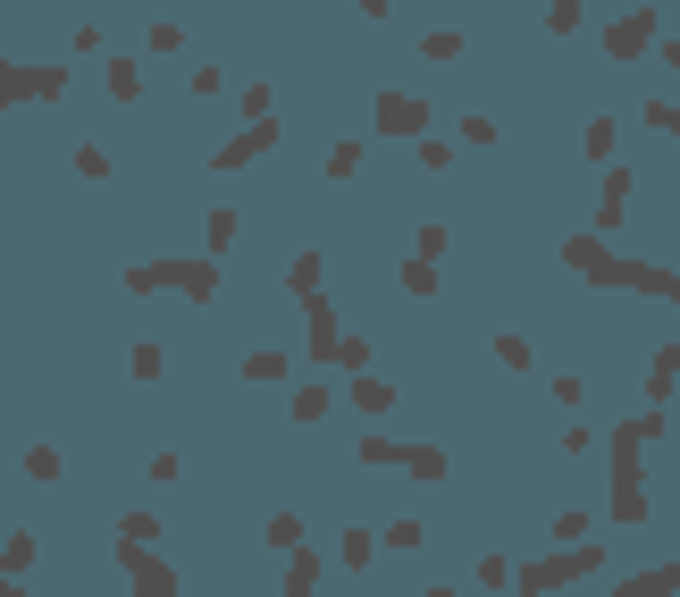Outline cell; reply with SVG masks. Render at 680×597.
Masks as SVG:
<instances>
[{
    "mask_svg": "<svg viewBox=\"0 0 680 597\" xmlns=\"http://www.w3.org/2000/svg\"><path fill=\"white\" fill-rule=\"evenodd\" d=\"M563 270H580L588 287H613V295H663V304H680V270L622 261V252H604L597 236H571V245H563Z\"/></svg>",
    "mask_w": 680,
    "mask_h": 597,
    "instance_id": "cell-1",
    "label": "cell"
},
{
    "mask_svg": "<svg viewBox=\"0 0 680 597\" xmlns=\"http://www.w3.org/2000/svg\"><path fill=\"white\" fill-rule=\"evenodd\" d=\"M127 295H193V304H210V295H219V261H202V252L134 261V270H127Z\"/></svg>",
    "mask_w": 680,
    "mask_h": 597,
    "instance_id": "cell-2",
    "label": "cell"
},
{
    "mask_svg": "<svg viewBox=\"0 0 680 597\" xmlns=\"http://www.w3.org/2000/svg\"><path fill=\"white\" fill-rule=\"evenodd\" d=\"M647 438H656V412L613 429V521H647V488H639V446Z\"/></svg>",
    "mask_w": 680,
    "mask_h": 597,
    "instance_id": "cell-3",
    "label": "cell"
},
{
    "mask_svg": "<svg viewBox=\"0 0 680 597\" xmlns=\"http://www.w3.org/2000/svg\"><path fill=\"white\" fill-rule=\"evenodd\" d=\"M597 547H554V556H538V564H521V573H512V589H521V597H547V589H571V580H588V573H597Z\"/></svg>",
    "mask_w": 680,
    "mask_h": 597,
    "instance_id": "cell-4",
    "label": "cell"
},
{
    "mask_svg": "<svg viewBox=\"0 0 680 597\" xmlns=\"http://www.w3.org/2000/svg\"><path fill=\"white\" fill-rule=\"evenodd\" d=\"M361 462H378V471H420V480H446V446H429V438H361Z\"/></svg>",
    "mask_w": 680,
    "mask_h": 597,
    "instance_id": "cell-5",
    "label": "cell"
},
{
    "mask_svg": "<svg viewBox=\"0 0 680 597\" xmlns=\"http://www.w3.org/2000/svg\"><path fill=\"white\" fill-rule=\"evenodd\" d=\"M68 93V68H18L0 59V101H59Z\"/></svg>",
    "mask_w": 680,
    "mask_h": 597,
    "instance_id": "cell-6",
    "label": "cell"
},
{
    "mask_svg": "<svg viewBox=\"0 0 680 597\" xmlns=\"http://www.w3.org/2000/svg\"><path fill=\"white\" fill-rule=\"evenodd\" d=\"M269 152H278V118H252L244 136L219 143V160H210V169H252V160H269Z\"/></svg>",
    "mask_w": 680,
    "mask_h": 597,
    "instance_id": "cell-7",
    "label": "cell"
},
{
    "mask_svg": "<svg viewBox=\"0 0 680 597\" xmlns=\"http://www.w3.org/2000/svg\"><path fill=\"white\" fill-rule=\"evenodd\" d=\"M604 51L613 59H647L656 51V9H622V18L604 26Z\"/></svg>",
    "mask_w": 680,
    "mask_h": 597,
    "instance_id": "cell-8",
    "label": "cell"
},
{
    "mask_svg": "<svg viewBox=\"0 0 680 597\" xmlns=\"http://www.w3.org/2000/svg\"><path fill=\"white\" fill-rule=\"evenodd\" d=\"M127 589L134 597H177V573L151 556V547H127Z\"/></svg>",
    "mask_w": 680,
    "mask_h": 597,
    "instance_id": "cell-9",
    "label": "cell"
},
{
    "mask_svg": "<svg viewBox=\"0 0 680 597\" xmlns=\"http://www.w3.org/2000/svg\"><path fill=\"white\" fill-rule=\"evenodd\" d=\"M429 127V101L412 93H378V136H420Z\"/></svg>",
    "mask_w": 680,
    "mask_h": 597,
    "instance_id": "cell-10",
    "label": "cell"
},
{
    "mask_svg": "<svg viewBox=\"0 0 680 597\" xmlns=\"http://www.w3.org/2000/svg\"><path fill=\"white\" fill-rule=\"evenodd\" d=\"M613 597H680V564H647V573L613 580Z\"/></svg>",
    "mask_w": 680,
    "mask_h": 597,
    "instance_id": "cell-11",
    "label": "cell"
},
{
    "mask_svg": "<svg viewBox=\"0 0 680 597\" xmlns=\"http://www.w3.org/2000/svg\"><path fill=\"white\" fill-rule=\"evenodd\" d=\"M622 202H630V169H604V186H597V219H604V236L622 228Z\"/></svg>",
    "mask_w": 680,
    "mask_h": 597,
    "instance_id": "cell-12",
    "label": "cell"
},
{
    "mask_svg": "<svg viewBox=\"0 0 680 597\" xmlns=\"http://www.w3.org/2000/svg\"><path fill=\"white\" fill-rule=\"evenodd\" d=\"M344 396H353L361 412H387V405H396V387H387V379H370V370H344Z\"/></svg>",
    "mask_w": 680,
    "mask_h": 597,
    "instance_id": "cell-13",
    "label": "cell"
},
{
    "mask_svg": "<svg viewBox=\"0 0 680 597\" xmlns=\"http://www.w3.org/2000/svg\"><path fill=\"white\" fill-rule=\"evenodd\" d=\"M286 370H294V362H286V346H252V354H244V379H252V387H278Z\"/></svg>",
    "mask_w": 680,
    "mask_h": 597,
    "instance_id": "cell-14",
    "label": "cell"
},
{
    "mask_svg": "<svg viewBox=\"0 0 680 597\" xmlns=\"http://www.w3.org/2000/svg\"><path fill=\"white\" fill-rule=\"evenodd\" d=\"M672 387H680V346H656V370H647V396L663 405Z\"/></svg>",
    "mask_w": 680,
    "mask_h": 597,
    "instance_id": "cell-15",
    "label": "cell"
},
{
    "mask_svg": "<svg viewBox=\"0 0 680 597\" xmlns=\"http://www.w3.org/2000/svg\"><path fill=\"white\" fill-rule=\"evenodd\" d=\"M328 405H337V387H320V379H311V387H294V421H302V429H311V421H328Z\"/></svg>",
    "mask_w": 680,
    "mask_h": 597,
    "instance_id": "cell-16",
    "label": "cell"
},
{
    "mask_svg": "<svg viewBox=\"0 0 680 597\" xmlns=\"http://www.w3.org/2000/svg\"><path fill=\"white\" fill-rule=\"evenodd\" d=\"M311 589H320V556L294 547V556H286V597H311Z\"/></svg>",
    "mask_w": 680,
    "mask_h": 597,
    "instance_id": "cell-17",
    "label": "cell"
},
{
    "mask_svg": "<svg viewBox=\"0 0 680 597\" xmlns=\"http://www.w3.org/2000/svg\"><path fill=\"white\" fill-rule=\"evenodd\" d=\"M320 270H328L320 252H294V270H286V287H294L302 304H311V295H320Z\"/></svg>",
    "mask_w": 680,
    "mask_h": 597,
    "instance_id": "cell-18",
    "label": "cell"
},
{
    "mask_svg": "<svg viewBox=\"0 0 680 597\" xmlns=\"http://www.w3.org/2000/svg\"><path fill=\"white\" fill-rule=\"evenodd\" d=\"M110 101H143V68L134 59H110Z\"/></svg>",
    "mask_w": 680,
    "mask_h": 597,
    "instance_id": "cell-19",
    "label": "cell"
},
{
    "mask_svg": "<svg viewBox=\"0 0 680 597\" xmlns=\"http://www.w3.org/2000/svg\"><path fill=\"white\" fill-rule=\"evenodd\" d=\"M269 547H278V556H294L302 547V514H269V530H261Z\"/></svg>",
    "mask_w": 680,
    "mask_h": 597,
    "instance_id": "cell-20",
    "label": "cell"
},
{
    "mask_svg": "<svg viewBox=\"0 0 680 597\" xmlns=\"http://www.w3.org/2000/svg\"><path fill=\"white\" fill-rule=\"evenodd\" d=\"M378 547H396V556H412V547H420V521H412V514H396L387 530H378Z\"/></svg>",
    "mask_w": 680,
    "mask_h": 597,
    "instance_id": "cell-21",
    "label": "cell"
},
{
    "mask_svg": "<svg viewBox=\"0 0 680 597\" xmlns=\"http://www.w3.org/2000/svg\"><path fill=\"white\" fill-rule=\"evenodd\" d=\"M186 84H193V101H219V93H227V68H219V59H202Z\"/></svg>",
    "mask_w": 680,
    "mask_h": 597,
    "instance_id": "cell-22",
    "label": "cell"
},
{
    "mask_svg": "<svg viewBox=\"0 0 680 597\" xmlns=\"http://www.w3.org/2000/svg\"><path fill=\"white\" fill-rule=\"evenodd\" d=\"M403 295H437V261H420V252H403Z\"/></svg>",
    "mask_w": 680,
    "mask_h": 597,
    "instance_id": "cell-23",
    "label": "cell"
},
{
    "mask_svg": "<svg viewBox=\"0 0 680 597\" xmlns=\"http://www.w3.org/2000/svg\"><path fill=\"white\" fill-rule=\"evenodd\" d=\"M580 143H588V160L604 169V160H613V118H588V136H580Z\"/></svg>",
    "mask_w": 680,
    "mask_h": 597,
    "instance_id": "cell-24",
    "label": "cell"
},
{
    "mask_svg": "<svg viewBox=\"0 0 680 597\" xmlns=\"http://www.w3.org/2000/svg\"><path fill=\"white\" fill-rule=\"evenodd\" d=\"M26 480H59V446H26Z\"/></svg>",
    "mask_w": 680,
    "mask_h": 597,
    "instance_id": "cell-25",
    "label": "cell"
},
{
    "mask_svg": "<svg viewBox=\"0 0 680 597\" xmlns=\"http://www.w3.org/2000/svg\"><path fill=\"white\" fill-rule=\"evenodd\" d=\"M26 564H34V539H26V530H18V539H9V547H0V573H9V580H18V573H26Z\"/></svg>",
    "mask_w": 680,
    "mask_h": 597,
    "instance_id": "cell-26",
    "label": "cell"
},
{
    "mask_svg": "<svg viewBox=\"0 0 680 597\" xmlns=\"http://www.w3.org/2000/svg\"><path fill=\"white\" fill-rule=\"evenodd\" d=\"M151 530H160V521H151V514H143V505H134V514H127V521H118V539H127V547H151Z\"/></svg>",
    "mask_w": 680,
    "mask_h": 597,
    "instance_id": "cell-27",
    "label": "cell"
},
{
    "mask_svg": "<svg viewBox=\"0 0 680 597\" xmlns=\"http://www.w3.org/2000/svg\"><path fill=\"white\" fill-rule=\"evenodd\" d=\"M420 51H429L437 68H453V59H462V34H420Z\"/></svg>",
    "mask_w": 680,
    "mask_h": 597,
    "instance_id": "cell-28",
    "label": "cell"
},
{
    "mask_svg": "<svg viewBox=\"0 0 680 597\" xmlns=\"http://www.w3.org/2000/svg\"><path fill=\"white\" fill-rule=\"evenodd\" d=\"M446 245H453L446 228H412V252H420V261H446Z\"/></svg>",
    "mask_w": 680,
    "mask_h": 597,
    "instance_id": "cell-29",
    "label": "cell"
},
{
    "mask_svg": "<svg viewBox=\"0 0 680 597\" xmlns=\"http://www.w3.org/2000/svg\"><path fill=\"white\" fill-rule=\"evenodd\" d=\"M353 169H361V143H353V136H344V143H337V152H328V177H337V186H344V177H353Z\"/></svg>",
    "mask_w": 680,
    "mask_h": 597,
    "instance_id": "cell-30",
    "label": "cell"
},
{
    "mask_svg": "<svg viewBox=\"0 0 680 597\" xmlns=\"http://www.w3.org/2000/svg\"><path fill=\"white\" fill-rule=\"evenodd\" d=\"M143 42H151V51H186V26H177V18H160Z\"/></svg>",
    "mask_w": 680,
    "mask_h": 597,
    "instance_id": "cell-31",
    "label": "cell"
},
{
    "mask_svg": "<svg viewBox=\"0 0 680 597\" xmlns=\"http://www.w3.org/2000/svg\"><path fill=\"white\" fill-rule=\"evenodd\" d=\"M647 127H656V136H680V101H647Z\"/></svg>",
    "mask_w": 680,
    "mask_h": 597,
    "instance_id": "cell-32",
    "label": "cell"
},
{
    "mask_svg": "<svg viewBox=\"0 0 680 597\" xmlns=\"http://www.w3.org/2000/svg\"><path fill=\"white\" fill-rule=\"evenodd\" d=\"M227 245H236V211H210V261H219Z\"/></svg>",
    "mask_w": 680,
    "mask_h": 597,
    "instance_id": "cell-33",
    "label": "cell"
},
{
    "mask_svg": "<svg viewBox=\"0 0 680 597\" xmlns=\"http://www.w3.org/2000/svg\"><path fill=\"white\" fill-rule=\"evenodd\" d=\"M76 177H93V186H101V177H110V152H101V143H84V152H76Z\"/></svg>",
    "mask_w": 680,
    "mask_h": 597,
    "instance_id": "cell-34",
    "label": "cell"
},
{
    "mask_svg": "<svg viewBox=\"0 0 680 597\" xmlns=\"http://www.w3.org/2000/svg\"><path fill=\"white\" fill-rule=\"evenodd\" d=\"M278 110V84H244V118H269Z\"/></svg>",
    "mask_w": 680,
    "mask_h": 597,
    "instance_id": "cell-35",
    "label": "cell"
},
{
    "mask_svg": "<svg viewBox=\"0 0 680 597\" xmlns=\"http://www.w3.org/2000/svg\"><path fill=\"white\" fill-rule=\"evenodd\" d=\"M387 9H396V0H361V18H387Z\"/></svg>",
    "mask_w": 680,
    "mask_h": 597,
    "instance_id": "cell-36",
    "label": "cell"
},
{
    "mask_svg": "<svg viewBox=\"0 0 680 597\" xmlns=\"http://www.w3.org/2000/svg\"><path fill=\"white\" fill-rule=\"evenodd\" d=\"M656 51H663V59H672V68H680V34H672V42H656Z\"/></svg>",
    "mask_w": 680,
    "mask_h": 597,
    "instance_id": "cell-37",
    "label": "cell"
},
{
    "mask_svg": "<svg viewBox=\"0 0 680 597\" xmlns=\"http://www.w3.org/2000/svg\"><path fill=\"white\" fill-rule=\"evenodd\" d=\"M0 597H26V589H18V580H9V573H0Z\"/></svg>",
    "mask_w": 680,
    "mask_h": 597,
    "instance_id": "cell-38",
    "label": "cell"
}]
</instances>
